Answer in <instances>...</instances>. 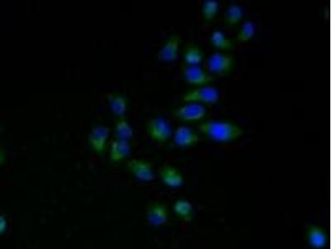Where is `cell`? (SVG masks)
Masks as SVG:
<instances>
[{
  "mask_svg": "<svg viewBox=\"0 0 332 249\" xmlns=\"http://www.w3.org/2000/svg\"><path fill=\"white\" fill-rule=\"evenodd\" d=\"M7 227H8V222L6 218L3 215H0V235H2L6 231Z\"/></svg>",
  "mask_w": 332,
  "mask_h": 249,
  "instance_id": "obj_23",
  "label": "cell"
},
{
  "mask_svg": "<svg viewBox=\"0 0 332 249\" xmlns=\"http://www.w3.org/2000/svg\"><path fill=\"white\" fill-rule=\"evenodd\" d=\"M255 25L252 21H246L243 23V25L241 27V29L237 34V39L238 41L243 42L248 41L254 37L255 34Z\"/></svg>",
  "mask_w": 332,
  "mask_h": 249,
  "instance_id": "obj_21",
  "label": "cell"
},
{
  "mask_svg": "<svg viewBox=\"0 0 332 249\" xmlns=\"http://www.w3.org/2000/svg\"><path fill=\"white\" fill-rule=\"evenodd\" d=\"M174 211L177 216L189 220L192 218L193 206L190 202L184 199H179L174 204Z\"/></svg>",
  "mask_w": 332,
  "mask_h": 249,
  "instance_id": "obj_18",
  "label": "cell"
},
{
  "mask_svg": "<svg viewBox=\"0 0 332 249\" xmlns=\"http://www.w3.org/2000/svg\"><path fill=\"white\" fill-rule=\"evenodd\" d=\"M183 77L187 82L192 85L201 86L215 81V77L209 74L198 66H190L184 68L182 72Z\"/></svg>",
  "mask_w": 332,
  "mask_h": 249,
  "instance_id": "obj_8",
  "label": "cell"
},
{
  "mask_svg": "<svg viewBox=\"0 0 332 249\" xmlns=\"http://www.w3.org/2000/svg\"><path fill=\"white\" fill-rule=\"evenodd\" d=\"M207 114V109L203 106L197 103H190L179 107L173 112L175 118L184 121H194L201 120Z\"/></svg>",
  "mask_w": 332,
  "mask_h": 249,
  "instance_id": "obj_6",
  "label": "cell"
},
{
  "mask_svg": "<svg viewBox=\"0 0 332 249\" xmlns=\"http://www.w3.org/2000/svg\"><path fill=\"white\" fill-rule=\"evenodd\" d=\"M147 131L149 136L159 143L165 142L172 135L171 126L162 117L150 119L147 123Z\"/></svg>",
  "mask_w": 332,
  "mask_h": 249,
  "instance_id": "obj_2",
  "label": "cell"
},
{
  "mask_svg": "<svg viewBox=\"0 0 332 249\" xmlns=\"http://www.w3.org/2000/svg\"><path fill=\"white\" fill-rule=\"evenodd\" d=\"M131 144L127 140H112L110 147V161L119 163L122 161L131 154Z\"/></svg>",
  "mask_w": 332,
  "mask_h": 249,
  "instance_id": "obj_12",
  "label": "cell"
},
{
  "mask_svg": "<svg viewBox=\"0 0 332 249\" xmlns=\"http://www.w3.org/2000/svg\"><path fill=\"white\" fill-rule=\"evenodd\" d=\"M219 2H217L216 0L204 1L203 9H202V13H203L204 20L206 21L212 20L214 18V16L216 15L217 12L219 10Z\"/></svg>",
  "mask_w": 332,
  "mask_h": 249,
  "instance_id": "obj_22",
  "label": "cell"
},
{
  "mask_svg": "<svg viewBox=\"0 0 332 249\" xmlns=\"http://www.w3.org/2000/svg\"><path fill=\"white\" fill-rule=\"evenodd\" d=\"M5 161V155L4 151L0 149V164H2Z\"/></svg>",
  "mask_w": 332,
  "mask_h": 249,
  "instance_id": "obj_24",
  "label": "cell"
},
{
  "mask_svg": "<svg viewBox=\"0 0 332 249\" xmlns=\"http://www.w3.org/2000/svg\"><path fill=\"white\" fill-rule=\"evenodd\" d=\"M127 167L136 179L141 181L150 182L155 179L153 168L150 162L131 159L127 161Z\"/></svg>",
  "mask_w": 332,
  "mask_h": 249,
  "instance_id": "obj_7",
  "label": "cell"
},
{
  "mask_svg": "<svg viewBox=\"0 0 332 249\" xmlns=\"http://www.w3.org/2000/svg\"><path fill=\"white\" fill-rule=\"evenodd\" d=\"M203 60V53L198 47H189L184 53V61L190 66H196Z\"/></svg>",
  "mask_w": 332,
  "mask_h": 249,
  "instance_id": "obj_19",
  "label": "cell"
},
{
  "mask_svg": "<svg viewBox=\"0 0 332 249\" xmlns=\"http://www.w3.org/2000/svg\"><path fill=\"white\" fill-rule=\"evenodd\" d=\"M147 216V220L151 225L160 227L167 223L168 211L163 203L155 202L149 206Z\"/></svg>",
  "mask_w": 332,
  "mask_h": 249,
  "instance_id": "obj_10",
  "label": "cell"
},
{
  "mask_svg": "<svg viewBox=\"0 0 332 249\" xmlns=\"http://www.w3.org/2000/svg\"><path fill=\"white\" fill-rule=\"evenodd\" d=\"M114 135L116 140L129 141L133 137V128L127 119L122 116L118 117L114 127Z\"/></svg>",
  "mask_w": 332,
  "mask_h": 249,
  "instance_id": "obj_15",
  "label": "cell"
},
{
  "mask_svg": "<svg viewBox=\"0 0 332 249\" xmlns=\"http://www.w3.org/2000/svg\"><path fill=\"white\" fill-rule=\"evenodd\" d=\"M107 102L110 109L117 117L125 116L127 113L128 101L124 95L119 93H109L107 95Z\"/></svg>",
  "mask_w": 332,
  "mask_h": 249,
  "instance_id": "obj_13",
  "label": "cell"
},
{
  "mask_svg": "<svg viewBox=\"0 0 332 249\" xmlns=\"http://www.w3.org/2000/svg\"><path fill=\"white\" fill-rule=\"evenodd\" d=\"M109 136L110 129L105 126L98 125L92 128L88 136V144L95 153L102 155L105 152Z\"/></svg>",
  "mask_w": 332,
  "mask_h": 249,
  "instance_id": "obj_5",
  "label": "cell"
},
{
  "mask_svg": "<svg viewBox=\"0 0 332 249\" xmlns=\"http://www.w3.org/2000/svg\"><path fill=\"white\" fill-rule=\"evenodd\" d=\"M219 92L212 87H201L186 92L182 96V101L184 102H204L214 104L219 101Z\"/></svg>",
  "mask_w": 332,
  "mask_h": 249,
  "instance_id": "obj_3",
  "label": "cell"
},
{
  "mask_svg": "<svg viewBox=\"0 0 332 249\" xmlns=\"http://www.w3.org/2000/svg\"><path fill=\"white\" fill-rule=\"evenodd\" d=\"M211 43L214 47L221 49H229L233 47V43L229 37L224 35V33L220 30H215L213 32L210 37Z\"/></svg>",
  "mask_w": 332,
  "mask_h": 249,
  "instance_id": "obj_20",
  "label": "cell"
},
{
  "mask_svg": "<svg viewBox=\"0 0 332 249\" xmlns=\"http://www.w3.org/2000/svg\"><path fill=\"white\" fill-rule=\"evenodd\" d=\"M160 178L164 184L172 188H177L184 183V178L176 169L164 166L160 171Z\"/></svg>",
  "mask_w": 332,
  "mask_h": 249,
  "instance_id": "obj_14",
  "label": "cell"
},
{
  "mask_svg": "<svg viewBox=\"0 0 332 249\" xmlns=\"http://www.w3.org/2000/svg\"><path fill=\"white\" fill-rule=\"evenodd\" d=\"M243 15V11L242 7L235 4H232L227 7L226 10L224 22L227 26H234L242 19Z\"/></svg>",
  "mask_w": 332,
  "mask_h": 249,
  "instance_id": "obj_17",
  "label": "cell"
},
{
  "mask_svg": "<svg viewBox=\"0 0 332 249\" xmlns=\"http://www.w3.org/2000/svg\"><path fill=\"white\" fill-rule=\"evenodd\" d=\"M202 134L219 142H229L243 135L241 127L227 121H205L197 127Z\"/></svg>",
  "mask_w": 332,
  "mask_h": 249,
  "instance_id": "obj_1",
  "label": "cell"
},
{
  "mask_svg": "<svg viewBox=\"0 0 332 249\" xmlns=\"http://www.w3.org/2000/svg\"><path fill=\"white\" fill-rule=\"evenodd\" d=\"M307 239L310 246L314 248H322L326 243V234L318 226L312 225L309 227Z\"/></svg>",
  "mask_w": 332,
  "mask_h": 249,
  "instance_id": "obj_16",
  "label": "cell"
},
{
  "mask_svg": "<svg viewBox=\"0 0 332 249\" xmlns=\"http://www.w3.org/2000/svg\"><path fill=\"white\" fill-rule=\"evenodd\" d=\"M181 43L182 37L176 34L171 36L158 52V59L165 63L175 61L179 54V46Z\"/></svg>",
  "mask_w": 332,
  "mask_h": 249,
  "instance_id": "obj_9",
  "label": "cell"
},
{
  "mask_svg": "<svg viewBox=\"0 0 332 249\" xmlns=\"http://www.w3.org/2000/svg\"><path fill=\"white\" fill-rule=\"evenodd\" d=\"M199 140V136L191 128L186 126L177 127L174 134V141L178 147H190L197 144Z\"/></svg>",
  "mask_w": 332,
  "mask_h": 249,
  "instance_id": "obj_11",
  "label": "cell"
},
{
  "mask_svg": "<svg viewBox=\"0 0 332 249\" xmlns=\"http://www.w3.org/2000/svg\"><path fill=\"white\" fill-rule=\"evenodd\" d=\"M234 63V57L232 56L217 52L210 55L208 58L206 68L210 72L224 76L230 72Z\"/></svg>",
  "mask_w": 332,
  "mask_h": 249,
  "instance_id": "obj_4",
  "label": "cell"
}]
</instances>
